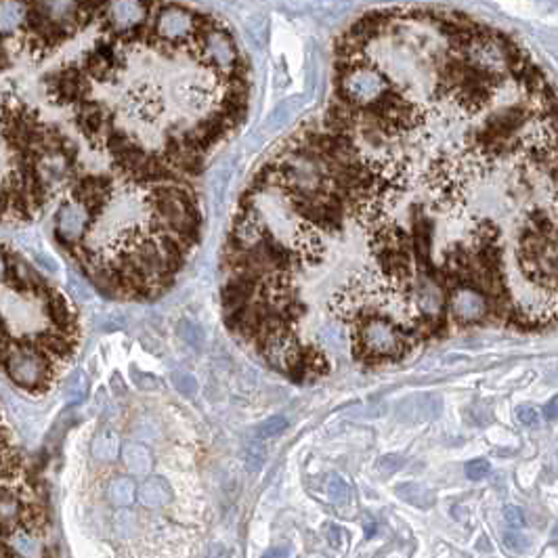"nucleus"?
<instances>
[{
  "label": "nucleus",
  "mask_w": 558,
  "mask_h": 558,
  "mask_svg": "<svg viewBox=\"0 0 558 558\" xmlns=\"http://www.w3.org/2000/svg\"><path fill=\"white\" fill-rule=\"evenodd\" d=\"M397 495L403 502H407L409 506L420 508V510H428L437 502L435 491L420 485V483H401V485H397Z\"/></svg>",
  "instance_id": "obj_9"
},
{
  "label": "nucleus",
  "mask_w": 558,
  "mask_h": 558,
  "mask_svg": "<svg viewBox=\"0 0 558 558\" xmlns=\"http://www.w3.org/2000/svg\"><path fill=\"white\" fill-rule=\"evenodd\" d=\"M504 521L510 525V529H523L525 527V514L518 506H506L504 508Z\"/></svg>",
  "instance_id": "obj_21"
},
{
  "label": "nucleus",
  "mask_w": 558,
  "mask_h": 558,
  "mask_svg": "<svg viewBox=\"0 0 558 558\" xmlns=\"http://www.w3.org/2000/svg\"><path fill=\"white\" fill-rule=\"evenodd\" d=\"M451 311L458 321L475 323L489 313V301L477 290L462 288L451 294Z\"/></svg>",
  "instance_id": "obj_5"
},
{
  "label": "nucleus",
  "mask_w": 558,
  "mask_h": 558,
  "mask_svg": "<svg viewBox=\"0 0 558 558\" xmlns=\"http://www.w3.org/2000/svg\"><path fill=\"white\" fill-rule=\"evenodd\" d=\"M403 464H405V460H403L401 456H397V454H389V456H382V458L378 460L376 468H378L380 475L389 477V475H395L397 471H401Z\"/></svg>",
  "instance_id": "obj_19"
},
{
  "label": "nucleus",
  "mask_w": 558,
  "mask_h": 558,
  "mask_svg": "<svg viewBox=\"0 0 558 558\" xmlns=\"http://www.w3.org/2000/svg\"><path fill=\"white\" fill-rule=\"evenodd\" d=\"M516 416H518V422H521V424H525V426H538L540 416H538L535 407H531V405H521V407L516 409Z\"/></svg>",
  "instance_id": "obj_22"
},
{
  "label": "nucleus",
  "mask_w": 558,
  "mask_h": 558,
  "mask_svg": "<svg viewBox=\"0 0 558 558\" xmlns=\"http://www.w3.org/2000/svg\"><path fill=\"white\" fill-rule=\"evenodd\" d=\"M135 491H137V487H135L133 478L120 477L111 480V485L107 489V497L114 506L124 508V506H131L135 502V495H137Z\"/></svg>",
  "instance_id": "obj_11"
},
{
  "label": "nucleus",
  "mask_w": 558,
  "mask_h": 558,
  "mask_svg": "<svg viewBox=\"0 0 558 558\" xmlns=\"http://www.w3.org/2000/svg\"><path fill=\"white\" fill-rule=\"evenodd\" d=\"M0 558H57L44 480L0 411Z\"/></svg>",
  "instance_id": "obj_2"
},
{
  "label": "nucleus",
  "mask_w": 558,
  "mask_h": 558,
  "mask_svg": "<svg viewBox=\"0 0 558 558\" xmlns=\"http://www.w3.org/2000/svg\"><path fill=\"white\" fill-rule=\"evenodd\" d=\"M439 413V401L430 395H420V397L407 399L401 407H399V418L403 422H424V420H432Z\"/></svg>",
  "instance_id": "obj_7"
},
{
  "label": "nucleus",
  "mask_w": 558,
  "mask_h": 558,
  "mask_svg": "<svg viewBox=\"0 0 558 558\" xmlns=\"http://www.w3.org/2000/svg\"><path fill=\"white\" fill-rule=\"evenodd\" d=\"M327 497L334 506H338L340 510L346 508L351 504V497H353V491H351V485L340 477H329L327 480Z\"/></svg>",
  "instance_id": "obj_13"
},
{
  "label": "nucleus",
  "mask_w": 558,
  "mask_h": 558,
  "mask_svg": "<svg viewBox=\"0 0 558 558\" xmlns=\"http://www.w3.org/2000/svg\"><path fill=\"white\" fill-rule=\"evenodd\" d=\"M172 384H174V389H176L183 397H195V393H198V389H200L195 376L185 374V372L172 374Z\"/></svg>",
  "instance_id": "obj_16"
},
{
  "label": "nucleus",
  "mask_w": 558,
  "mask_h": 558,
  "mask_svg": "<svg viewBox=\"0 0 558 558\" xmlns=\"http://www.w3.org/2000/svg\"><path fill=\"white\" fill-rule=\"evenodd\" d=\"M319 340L325 344V348H332V351H342L344 346V334L340 327L336 325H327L319 332Z\"/></svg>",
  "instance_id": "obj_17"
},
{
  "label": "nucleus",
  "mask_w": 558,
  "mask_h": 558,
  "mask_svg": "<svg viewBox=\"0 0 558 558\" xmlns=\"http://www.w3.org/2000/svg\"><path fill=\"white\" fill-rule=\"evenodd\" d=\"M178 334H181V338H183L187 344H191V346H195V348H200V346H202L204 334H202V329H200L195 323L183 321V325L178 327Z\"/></svg>",
  "instance_id": "obj_18"
},
{
  "label": "nucleus",
  "mask_w": 558,
  "mask_h": 558,
  "mask_svg": "<svg viewBox=\"0 0 558 558\" xmlns=\"http://www.w3.org/2000/svg\"><path fill=\"white\" fill-rule=\"evenodd\" d=\"M139 499L147 508H162V506H166L172 499V491H170V487H168V483L164 478L152 477L141 485Z\"/></svg>",
  "instance_id": "obj_8"
},
{
  "label": "nucleus",
  "mask_w": 558,
  "mask_h": 558,
  "mask_svg": "<svg viewBox=\"0 0 558 558\" xmlns=\"http://www.w3.org/2000/svg\"><path fill=\"white\" fill-rule=\"evenodd\" d=\"M365 529H368V533H365V535L370 538V535L374 533V529H376V523H374V521H368V523H365Z\"/></svg>",
  "instance_id": "obj_27"
},
{
  "label": "nucleus",
  "mask_w": 558,
  "mask_h": 558,
  "mask_svg": "<svg viewBox=\"0 0 558 558\" xmlns=\"http://www.w3.org/2000/svg\"><path fill=\"white\" fill-rule=\"evenodd\" d=\"M260 441H262V439H258V441H250V443L245 445L243 466H245V471H248L250 475L260 473L262 466H265V460H267V449H265V445H262Z\"/></svg>",
  "instance_id": "obj_14"
},
{
  "label": "nucleus",
  "mask_w": 558,
  "mask_h": 558,
  "mask_svg": "<svg viewBox=\"0 0 558 558\" xmlns=\"http://www.w3.org/2000/svg\"><path fill=\"white\" fill-rule=\"evenodd\" d=\"M92 454L99 460H114L120 454V439L114 430H103L95 443H92Z\"/></svg>",
  "instance_id": "obj_12"
},
{
  "label": "nucleus",
  "mask_w": 558,
  "mask_h": 558,
  "mask_svg": "<svg viewBox=\"0 0 558 558\" xmlns=\"http://www.w3.org/2000/svg\"><path fill=\"white\" fill-rule=\"evenodd\" d=\"M72 303L25 265L0 281V374L30 395L49 393L78 348Z\"/></svg>",
  "instance_id": "obj_1"
},
{
  "label": "nucleus",
  "mask_w": 558,
  "mask_h": 558,
  "mask_svg": "<svg viewBox=\"0 0 558 558\" xmlns=\"http://www.w3.org/2000/svg\"><path fill=\"white\" fill-rule=\"evenodd\" d=\"M290 557H292V552H290L288 546H277V548L269 550L262 558H290Z\"/></svg>",
  "instance_id": "obj_26"
},
{
  "label": "nucleus",
  "mask_w": 558,
  "mask_h": 558,
  "mask_svg": "<svg viewBox=\"0 0 558 558\" xmlns=\"http://www.w3.org/2000/svg\"><path fill=\"white\" fill-rule=\"evenodd\" d=\"M405 340L397 327L384 317H372L359 321L355 332L357 353L363 357H395L405 351Z\"/></svg>",
  "instance_id": "obj_3"
},
{
  "label": "nucleus",
  "mask_w": 558,
  "mask_h": 558,
  "mask_svg": "<svg viewBox=\"0 0 558 558\" xmlns=\"http://www.w3.org/2000/svg\"><path fill=\"white\" fill-rule=\"evenodd\" d=\"M466 477L471 478V480H483V478L489 475V471H491V466H489V462L487 460H483V458H477V460H471L468 464H466Z\"/></svg>",
  "instance_id": "obj_20"
},
{
  "label": "nucleus",
  "mask_w": 558,
  "mask_h": 558,
  "mask_svg": "<svg viewBox=\"0 0 558 558\" xmlns=\"http://www.w3.org/2000/svg\"><path fill=\"white\" fill-rule=\"evenodd\" d=\"M286 428H288V420L284 416H273V418L265 420L262 424H258L256 437L258 439H273V437L281 435Z\"/></svg>",
  "instance_id": "obj_15"
},
{
  "label": "nucleus",
  "mask_w": 558,
  "mask_h": 558,
  "mask_svg": "<svg viewBox=\"0 0 558 558\" xmlns=\"http://www.w3.org/2000/svg\"><path fill=\"white\" fill-rule=\"evenodd\" d=\"M260 351L273 368L286 374H292V370L301 363L303 357V348L290 329L275 332L265 340H260Z\"/></svg>",
  "instance_id": "obj_4"
},
{
  "label": "nucleus",
  "mask_w": 558,
  "mask_h": 558,
  "mask_svg": "<svg viewBox=\"0 0 558 558\" xmlns=\"http://www.w3.org/2000/svg\"><path fill=\"white\" fill-rule=\"evenodd\" d=\"M30 17L25 0H0V36H13L21 32Z\"/></svg>",
  "instance_id": "obj_6"
},
{
  "label": "nucleus",
  "mask_w": 558,
  "mask_h": 558,
  "mask_svg": "<svg viewBox=\"0 0 558 558\" xmlns=\"http://www.w3.org/2000/svg\"><path fill=\"white\" fill-rule=\"evenodd\" d=\"M557 413H558L557 399H550L548 405L544 407V420H546V422H554V420H557Z\"/></svg>",
  "instance_id": "obj_25"
},
{
  "label": "nucleus",
  "mask_w": 558,
  "mask_h": 558,
  "mask_svg": "<svg viewBox=\"0 0 558 558\" xmlns=\"http://www.w3.org/2000/svg\"><path fill=\"white\" fill-rule=\"evenodd\" d=\"M325 540L329 542V546H334V548H342V544H344V531H342L338 525L327 523V525H325Z\"/></svg>",
  "instance_id": "obj_23"
},
{
  "label": "nucleus",
  "mask_w": 558,
  "mask_h": 558,
  "mask_svg": "<svg viewBox=\"0 0 558 558\" xmlns=\"http://www.w3.org/2000/svg\"><path fill=\"white\" fill-rule=\"evenodd\" d=\"M124 464L135 475H147L152 471V454L145 445L131 443L124 447Z\"/></svg>",
  "instance_id": "obj_10"
},
{
  "label": "nucleus",
  "mask_w": 558,
  "mask_h": 558,
  "mask_svg": "<svg viewBox=\"0 0 558 558\" xmlns=\"http://www.w3.org/2000/svg\"><path fill=\"white\" fill-rule=\"evenodd\" d=\"M504 544L510 550H514V552H525V548H527V540L521 538V535H516V533H506L504 535Z\"/></svg>",
  "instance_id": "obj_24"
}]
</instances>
